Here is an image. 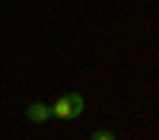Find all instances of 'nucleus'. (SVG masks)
I'll return each mask as SVG.
<instances>
[{
    "instance_id": "f257e3e1",
    "label": "nucleus",
    "mask_w": 159,
    "mask_h": 140,
    "mask_svg": "<svg viewBox=\"0 0 159 140\" xmlns=\"http://www.w3.org/2000/svg\"><path fill=\"white\" fill-rule=\"evenodd\" d=\"M83 108H86V102H83V96H80V93H64L57 102H51V115H54V118H61V121H73V118H80V115H83Z\"/></svg>"
},
{
    "instance_id": "f03ea898",
    "label": "nucleus",
    "mask_w": 159,
    "mask_h": 140,
    "mask_svg": "<svg viewBox=\"0 0 159 140\" xmlns=\"http://www.w3.org/2000/svg\"><path fill=\"white\" fill-rule=\"evenodd\" d=\"M25 118H29L32 124H42V121H48V118H54V115H51V105H48V102H32V105L25 108Z\"/></svg>"
},
{
    "instance_id": "7ed1b4c3",
    "label": "nucleus",
    "mask_w": 159,
    "mask_h": 140,
    "mask_svg": "<svg viewBox=\"0 0 159 140\" xmlns=\"http://www.w3.org/2000/svg\"><path fill=\"white\" fill-rule=\"evenodd\" d=\"M89 140H115V134H111V131H96Z\"/></svg>"
}]
</instances>
